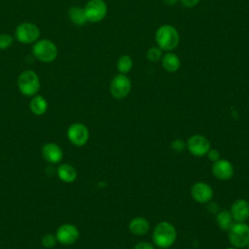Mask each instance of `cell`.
Segmentation results:
<instances>
[{
  "label": "cell",
  "instance_id": "6da1fadb",
  "mask_svg": "<svg viewBox=\"0 0 249 249\" xmlns=\"http://www.w3.org/2000/svg\"><path fill=\"white\" fill-rule=\"evenodd\" d=\"M177 239V231L175 227L166 221L160 222L153 231L154 244L160 249L171 247Z\"/></svg>",
  "mask_w": 249,
  "mask_h": 249
},
{
  "label": "cell",
  "instance_id": "7a4b0ae2",
  "mask_svg": "<svg viewBox=\"0 0 249 249\" xmlns=\"http://www.w3.org/2000/svg\"><path fill=\"white\" fill-rule=\"evenodd\" d=\"M179 34L175 27L169 24L160 26L156 31V42L161 51H172L179 44Z\"/></svg>",
  "mask_w": 249,
  "mask_h": 249
},
{
  "label": "cell",
  "instance_id": "3957f363",
  "mask_svg": "<svg viewBox=\"0 0 249 249\" xmlns=\"http://www.w3.org/2000/svg\"><path fill=\"white\" fill-rule=\"evenodd\" d=\"M33 56L43 62L51 63L57 57L58 51L56 45L49 39H41L34 43L32 47Z\"/></svg>",
  "mask_w": 249,
  "mask_h": 249
},
{
  "label": "cell",
  "instance_id": "277c9868",
  "mask_svg": "<svg viewBox=\"0 0 249 249\" xmlns=\"http://www.w3.org/2000/svg\"><path fill=\"white\" fill-rule=\"evenodd\" d=\"M18 87L21 94L25 96H34L40 89L39 76L33 70H24L18 78Z\"/></svg>",
  "mask_w": 249,
  "mask_h": 249
},
{
  "label": "cell",
  "instance_id": "5b68a950",
  "mask_svg": "<svg viewBox=\"0 0 249 249\" xmlns=\"http://www.w3.org/2000/svg\"><path fill=\"white\" fill-rule=\"evenodd\" d=\"M228 237L232 247H246L249 242V225L245 222H234L228 231Z\"/></svg>",
  "mask_w": 249,
  "mask_h": 249
},
{
  "label": "cell",
  "instance_id": "8992f818",
  "mask_svg": "<svg viewBox=\"0 0 249 249\" xmlns=\"http://www.w3.org/2000/svg\"><path fill=\"white\" fill-rule=\"evenodd\" d=\"M16 39L22 44H32L39 40L40 29L32 22H22L15 30Z\"/></svg>",
  "mask_w": 249,
  "mask_h": 249
},
{
  "label": "cell",
  "instance_id": "52a82bcc",
  "mask_svg": "<svg viewBox=\"0 0 249 249\" xmlns=\"http://www.w3.org/2000/svg\"><path fill=\"white\" fill-rule=\"evenodd\" d=\"M87 20L91 23L101 21L107 15V5L103 0H89L84 7Z\"/></svg>",
  "mask_w": 249,
  "mask_h": 249
},
{
  "label": "cell",
  "instance_id": "ba28073f",
  "mask_svg": "<svg viewBox=\"0 0 249 249\" xmlns=\"http://www.w3.org/2000/svg\"><path fill=\"white\" fill-rule=\"evenodd\" d=\"M131 89V82L124 74L116 75L110 83V93L116 99H123L128 95Z\"/></svg>",
  "mask_w": 249,
  "mask_h": 249
},
{
  "label": "cell",
  "instance_id": "9c48e42d",
  "mask_svg": "<svg viewBox=\"0 0 249 249\" xmlns=\"http://www.w3.org/2000/svg\"><path fill=\"white\" fill-rule=\"evenodd\" d=\"M67 138L73 145L82 147L87 144L89 138V131L84 124L74 123L67 129Z\"/></svg>",
  "mask_w": 249,
  "mask_h": 249
},
{
  "label": "cell",
  "instance_id": "30bf717a",
  "mask_svg": "<svg viewBox=\"0 0 249 249\" xmlns=\"http://www.w3.org/2000/svg\"><path fill=\"white\" fill-rule=\"evenodd\" d=\"M186 147L193 156L203 157L210 150V142L201 134H194L188 139Z\"/></svg>",
  "mask_w": 249,
  "mask_h": 249
},
{
  "label": "cell",
  "instance_id": "8fae6325",
  "mask_svg": "<svg viewBox=\"0 0 249 249\" xmlns=\"http://www.w3.org/2000/svg\"><path fill=\"white\" fill-rule=\"evenodd\" d=\"M80 232L78 228L72 224H63L56 230L55 237L63 245L74 244L79 238Z\"/></svg>",
  "mask_w": 249,
  "mask_h": 249
},
{
  "label": "cell",
  "instance_id": "7c38bea8",
  "mask_svg": "<svg viewBox=\"0 0 249 249\" xmlns=\"http://www.w3.org/2000/svg\"><path fill=\"white\" fill-rule=\"evenodd\" d=\"M191 196L198 203H207L213 198L214 192L207 183L200 181L192 186Z\"/></svg>",
  "mask_w": 249,
  "mask_h": 249
},
{
  "label": "cell",
  "instance_id": "4fadbf2b",
  "mask_svg": "<svg viewBox=\"0 0 249 249\" xmlns=\"http://www.w3.org/2000/svg\"><path fill=\"white\" fill-rule=\"evenodd\" d=\"M212 174L219 180H229L233 176V166L232 164L226 159H219L214 161L211 166Z\"/></svg>",
  "mask_w": 249,
  "mask_h": 249
},
{
  "label": "cell",
  "instance_id": "5bb4252c",
  "mask_svg": "<svg viewBox=\"0 0 249 249\" xmlns=\"http://www.w3.org/2000/svg\"><path fill=\"white\" fill-rule=\"evenodd\" d=\"M234 222H245L249 218V202L243 198L236 199L230 210Z\"/></svg>",
  "mask_w": 249,
  "mask_h": 249
},
{
  "label": "cell",
  "instance_id": "9a60e30c",
  "mask_svg": "<svg viewBox=\"0 0 249 249\" xmlns=\"http://www.w3.org/2000/svg\"><path fill=\"white\" fill-rule=\"evenodd\" d=\"M41 153L43 158L50 163H57L62 160L63 157L61 148L53 142H48L44 144Z\"/></svg>",
  "mask_w": 249,
  "mask_h": 249
},
{
  "label": "cell",
  "instance_id": "2e32d148",
  "mask_svg": "<svg viewBox=\"0 0 249 249\" xmlns=\"http://www.w3.org/2000/svg\"><path fill=\"white\" fill-rule=\"evenodd\" d=\"M128 230L135 235H143L150 230V223L144 217H135L128 224Z\"/></svg>",
  "mask_w": 249,
  "mask_h": 249
},
{
  "label": "cell",
  "instance_id": "e0dca14e",
  "mask_svg": "<svg viewBox=\"0 0 249 249\" xmlns=\"http://www.w3.org/2000/svg\"><path fill=\"white\" fill-rule=\"evenodd\" d=\"M57 176L65 183H72L77 179V171L73 165L62 163L57 167Z\"/></svg>",
  "mask_w": 249,
  "mask_h": 249
},
{
  "label": "cell",
  "instance_id": "ac0fdd59",
  "mask_svg": "<svg viewBox=\"0 0 249 249\" xmlns=\"http://www.w3.org/2000/svg\"><path fill=\"white\" fill-rule=\"evenodd\" d=\"M31 112L36 116L44 115L48 109V102L42 95H34L29 103Z\"/></svg>",
  "mask_w": 249,
  "mask_h": 249
},
{
  "label": "cell",
  "instance_id": "d6986e66",
  "mask_svg": "<svg viewBox=\"0 0 249 249\" xmlns=\"http://www.w3.org/2000/svg\"><path fill=\"white\" fill-rule=\"evenodd\" d=\"M68 18L77 26H83L88 22L84 8L78 7V6H73L69 8L68 10Z\"/></svg>",
  "mask_w": 249,
  "mask_h": 249
},
{
  "label": "cell",
  "instance_id": "ffe728a7",
  "mask_svg": "<svg viewBox=\"0 0 249 249\" xmlns=\"http://www.w3.org/2000/svg\"><path fill=\"white\" fill-rule=\"evenodd\" d=\"M181 65L180 58L173 53H167L162 57V67L165 71L173 73L176 72Z\"/></svg>",
  "mask_w": 249,
  "mask_h": 249
},
{
  "label": "cell",
  "instance_id": "44dd1931",
  "mask_svg": "<svg viewBox=\"0 0 249 249\" xmlns=\"http://www.w3.org/2000/svg\"><path fill=\"white\" fill-rule=\"evenodd\" d=\"M216 222L218 227L222 231H228L232 226V224L234 223L231 212L228 210H222L218 212L216 216Z\"/></svg>",
  "mask_w": 249,
  "mask_h": 249
},
{
  "label": "cell",
  "instance_id": "7402d4cb",
  "mask_svg": "<svg viewBox=\"0 0 249 249\" xmlns=\"http://www.w3.org/2000/svg\"><path fill=\"white\" fill-rule=\"evenodd\" d=\"M133 65V61L131 57L127 54L122 55L118 61H117V69L121 74H126L128 73Z\"/></svg>",
  "mask_w": 249,
  "mask_h": 249
},
{
  "label": "cell",
  "instance_id": "603a6c76",
  "mask_svg": "<svg viewBox=\"0 0 249 249\" xmlns=\"http://www.w3.org/2000/svg\"><path fill=\"white\" fill-rule=\"evenodd\" d=\"M56 241H57V239H56L55 235L53 233H47V234L43 235V237L41 239L43 247L48 248V249L53 248L56 244Z\"/></svg>",
  "mask_w": 249,
  "mask_h": 249
},
{
  "label": "cell",
  "instance_id": "cb8c5ba5",
  "mask_svg": "<svg viewBox=\"0 0 249 249\" xmlns=\"http://www.w3.org/2000/svg\"><path fill=\"white\" fill-rule=\"evenodd\" d=\"M146 56H147L148 60H150L152 62H157L161 57V50L159 47H152L148 50Z\"/></svg>",
  "mask_w": 249,
  "mask_h": 249
},
{
  "label": "cell",
  "instance_id": "d4e9b609",
  "mask_svg": "<svg viewBox=\"0 0 249 249\" xmlns=\"http://www.w3.org/2000/svg\"><path fill=\"white\" fill-rule=\"evenodd\" d=\"M14 43V37L7 33L0 34V50L9 49Z\"/></svg>",
  "mask_w": 249,
  "mask_h": 249
},
{
  "label": "cell",
  "instance_id": "484cf974",
  "mask_svg": "<svg viewBox=\"0 0 249 249\" xmlns=\"http://www.w3.org/2000/svg\"><path fill=\"white\" fill-rule=\"evenodd\" d=\"M170 146H171V149L173 151H175L177 153H180V152H182L185 149L186 143L183 140H181V139H175V140H173L171 142Z\"/></svg>",
  "mask_w": 249,
  "mask_h": 249
},
{
  "label": "cell",
  "instance_id": "4316f807",
  "mask_svg": "<svg viewBox=\"0 0 249 249\" xmlns=\"http://www.w3.org/2000/svg\"><path fill=\"white\" fill-rule=\"evenodd\" d=\"M206 156H207V158H208L212 162H214V161H216V160H218L220 159V153H219V151L216 150V149H211V148H210V150L208 151V153L206 154Z\"/></svg>",
  "mask_w": 249,
  "mask_h": 249
},
{
  "label": "cell",
  "instance_id": "83f0119b",
  "mask_svg": "<svg viewBox=\"0 0 249 249\" xmlns=\"http://www.w3.org/2000/svg\"><path fill=\"white\" fill-rule=\"evenodd\" d=\"M133 249H156L155 246L147 241H140L138 243H136L133 247Z\"/></svg>",
  "mask_w": 249,
  "mask_h": 249
},
{
  "label": "cell",
  "instance_id": "f1b7e54d",
  "mask_svg": "<svg viewBox=\"0 0 249 249\" xmlns=\"http://www.w3.org/2000/svg\"><path fill=\"white\" fill-rule=\"evenodd\" d=\"M199 2H200V0H181L182 5L186 8H193V7L196 6Z\"/></svg>",
  "mask_w": 249,
  "mask_h": 249
},
{
  "label": "cell",
  "instance_id": "f546056e",
  "mask_svg": "<svg viewBox=\"0 0 249 249\" xmlns=\"http://www.w3.org/2000/svg\"><path fill=\"white\" fill-rule=\"evenodd\" d=\"M162 1L165 5H168V6H172L175 3H177V0H162Z\"/></svg>",
  "mask_w": 249,
  "mask_h": 249
},
{
  "label": "cell",
  "instance_id": "4dcf8cb0",
  "mask_svg": "<svg viewBox=\"0 0 249 249\" xmlns=\"http://www.w3.org/2000/svg\"><path fill=\"white\" fill-rule=\"evenodd\" d=\"M226 249H238V248H235V247H228Z\"/></svg>",
  "mask_w": 249,
  "mask_h": 249
},
{
  "label": "cell",
  "instance_id": "1f68e13d",
  "mask_svg": "<svg viewBox=\"0 0 249 249\" xmlns=\"http://www.w3.org/2000/svg\"><path fill=\"white\" fill-rule=\"evenodd\" d=\"M246 247H247V249H249V242H248V244H247V246H246Z\"/></svg>",
  "mask_w": 249,
  "mask_h": 249
}]
</instances>
